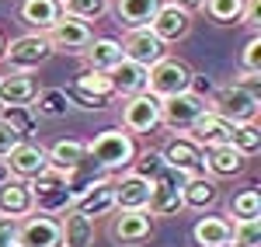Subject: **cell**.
I'll return each mask as SVG.
<instances>
[{
  "instance_id": "cell-1",
  "label": "cell",
  "mask_w": 261,
  "mask_h": 247,
  "mask_svg": "<svg viewBox=\"0 0 261 247\" xmlns=\"http://www.w3.org/2000/svg\"><path fill=\"white\" fill-rule=\"evenodd\" d=\"M136 153V140L125 129H101L87 143V164H98L101 171H125Z\"/></svg>"
},
{
  "instance_id": "cell-2",
  "label": "cell",
  "mask_w": 261,
  "mask_h": 247,
  "mask_svg": "<svg viewBox=\"0 0 261 247\" xmlns=\"http://www.w3.org/2000/svg\"><path fill=\"white\" fill-rule=\"evenodd\" d=\"M28 188H32L35 212H42V216H63L66 209H73L70 174H63V171H56V167H49V171H42L39 178H32Z\"/></svg>"
},
{
  "instance_id": "cell-3",
  "label": "cell",
  "mask_w": 261,
  "mask_h": 247,
  "mask_svg": "<svg viewBox=\"0 0 261 247\" xmlns=\"http://www.w3.org/2000/svg\"><path fill=\"white\" fill-rule=\"evenodd\" d=\"M209 112L220 115L223 122L230 125H244V122H258L261 112V98L247 94L237 84H226V87H216L213 98H209Z\"/></svg>"
},
{
  "instance_id": "cell-4",
  "label": "cell",
  "mask_w": 261,
  "mask_h": 247,
  "mask_svg": "<svg viewBox=\"0 0 261 247\" xmlns=\"http://www.w3.org/2000/svg\"><path fill=\"white\" fill-rule=\"evenodd\" d=\"M188 87H192V66L185 60H178V56H171V52L146 70V91H150L153 98H161V101L178 98Z\"/></svg>"
},
{
  "instance_id": "cell-5",
  "label": "cell",
  "mask_w": 261,
  "mask_h": 247,
  "mask_svg": "<svg viewBox=\"0 0 261 247\" xmlns=\"http://www.w3.org/2000/svg\"><path fill=\"white\" fill-rule=\"evenodd\" d=\"M49 56H53L49 39H45V35H35V32H28V35H18V39L4 42V56H0V63H7V70L32 73V70H39Z\"/></svg>"
},
{
  "instance_id": "cell-6",
  "label": "cell",
  "mask_w": 261,
  "mask_h": 247,
  "mask_svg": "<svg viewBox=\"0 0 261 247\" xmlns=\"http://www.w3.org/2000/svg\"><path fill=\"white\" fill-rule=\"evenodd\" d=\"M205 112H209V101L199 98V94H192V91H185V94H178V98L161 101V125L171 129L174 136H185Z\"/></svg>"
},
{
  "instance_id": "cell-7",
  "label": "cell",
  "mask_w": 261,
  "mask_h": 247,
  "mask_svg": "<svg viewBox=\"0 0 261 247\" xmlns=\"http://www.w3.org/2000/svg\"><path fill=\"white\" fill-rule=\"evenodd\" d=\"M129 136H150L161 129V98H153L150 91H143L136 98H125L122 108V125Z\"/></svg>"
},
{
  "instance_id": "cell-8",
  "label": "cell",
  "mask_w": 261,
  "mask_h": 247,
  "mask_svg": "<svg viewBox=\"0 0 261 247\" xmlns=\"http://www.w3.org/2000/svg\"><path fill=\"white\" fill-rule=\"evenodd\" d=\"M181 185H185V174L167 167L157 181H150V206H146V212L150 216H178L181 209H185Z\"/></svg>"
},
{
  "instance_id": "cell-9",
  "label": "cell",
  "mask_w": 261,
  "mask_h": 247,
  "mask_svg": "<svg viewBox=\"0 0 261 247\" xmlns=\"http://www.w3.org/2000/svg\"><path fill=\"white\" fill-rule=\"evenodd\" d=\"M4 164H7V171H11L14 181H32V178H39L42 171H49V157H45V146L42 143L21 140V143L4 157Z\"/></svg>"
},
{
  "instance_id": "cell-10",
  "label": "cell",
  "mask_w": 261,
  "mask_h": 247,
  "mask_svg": "<svg viewBox=\"0 0 261 247\" xmlns=\"http://www.w3.org/2000/svg\"><path fill=\"white\" fill-rule=\"evenodd\" d=\"M45 39H49V45H53V52L81 56L84 49L91 45L94 32H91L87 21H77V18H70V14H63V18L53 24V32H45Z\"/></svg>"
},
{
  "instance_id": "cell-11",
  "label": "cell",
  "mask_w": 261,
  "mask_h": 247,
  "mask_svg": "<svg viewBox=\"0 0 261 247\" xmlns=\"http://www.w3.org/2000/svg\"><path fill=\"white\" fill-rule=\"evenodd\" d=\"M122 56L129 63H136V66H143V70H150L153 63H161L167 56V45L150 28H129L125 39H122Z\"/></svg>"
},
{
  "instance_id": "cell-12",
  "label": "cell",
  "mask_w": 261,
  "mask_h": 247,
  "mask_svg": "<svg viewBox=\"0 0 261 247\" xmlns=\"http://www.w3.org/2000/svg\"><path fill=\"white\" fill-rule=\"evenodd\" d=\"M18 247H63V233H60V216H42L32 212L28 219L18 223Z\"/></svg>"
},
{
  "instance_id": "cell-13",
  "label": "cell",
  "mask_w": 261,
  "mask_h": 247,
  "mask_svg": "<svg viewBox=\"0 0 261 247\" xmlns=\"http://www.w3.org/2000/svg\"><path fill=\"white\" fill-rule=\"evenodd\" d=\"M108 237L115 240V247H136L153 237V219L146 209L143 212H119L108 227Z\"/></svg>"
},
{
  "instance_id": "cell-14",
  "label": "cell",
  "mask_w": 261,
  "mask_h": 247,
  "mask_svg": "<svg viewBox=\"0 0 261 247\" xmlns=\"http://www.w3.org/2000/svg\"><path fill=\"white\" fill-rule=\"evenodd\" d=\"M146 28H150L164 45H174V42H181L188 32H192V14L164 0L161 7H157V14H153V21H150Z\"/></svg>"
},
{
  "instance_id": "cell-15",
  "label": "cell",
  "mask_w": 261,
  "mask_h": 247,
  "mask_svg": "<svg viewBox=\"0 0 261 247\" xmlns=\"http://www.w3.org/2000/svg\"><path fill=\"white\" fill-rule=\"evenodd\" d=\"M164 164L171 167V171H178L185 178H192V174H202V146L192 143L188 136H171L161 150Z\"/></svg>"
},
{
  "instance_id": "cell-16",
  "label": "cell",
  "mask_w": 261,
  "mask_h": 247,
  "mask_svg": "<svg viewBox=\"0 0 261 247\" xmlns=\"http://www.w3.org/2000/svg\"><path fill=\"white\" fill-rule=\"evenodd\" d=\"M73 209H77L81 216H87V219H98V216L115 212V188H112V178L91 181V185L73 199Z\"/></svg>"
},
{
  "instance_id": "cell-17",
  "label": "cell",
  "mask_w": 261,
  "mask_h": 247,
  "mask_svg": "<svg viewBox=\"0 0 261 247\" xmlns=\"http://www.w3.org/2000/svg\"><path fill=\"white\" fill-rule=\"evenodd\" d=\"M112 188H115V209L119 212H143L150 206V181L140 178V174H133V171H125L122 178H115Z\"/></svg>"
},
{
  "instance_id": "cell-18",
  "label": "cell",
  "mask_w": 261,
  "mask_h": 247,
  "mask_svg": "<svg viewBox=\"0 0 261 247\" xmlns=\"http://www.w3.org/2000/svg\"><path fill=\"white\" fill-rule=\"evenodd\" d=\"M45 157H49V167H56L63 174H77L87 167V143L77 136H66V140H56L53 146H45Z\"/></svg>"
},
{
  "instance_id": "cell-19",
  "label": "cell",
  "mask_w": 261,
  "mask_h": 247,
  "mask_svg": "<svg viewBox=\"0 0 261 247\" xmlns=\"http://www.w3.org/2000/svg\"><path fill=\"white\" fill-rule=\"evenodd\" d=\"M244 167H247V157H241L230 143L202 150V174H209L213 181L216 178H237Z\"/></svg>"
},
{
  "instance_id": "cell-20",
  "label": "cell",
  "mask_w": 261,
  "mask_h": 247,
  "mask_svg": "<svg viewBox=\"0 0 261 247\" xmlns=\"http://www.w3.org/2000/svg\"><path fill=\"white\" fill-rule=\"evenodd\" d=\"M35 212V202H32V188L28 181H7V185H0V219H28Z\"/></svg>"
},
{
  "instance_id": "cell-21",
  "label": "cell",
  "mask_w": 261,
  "mask_h": 247,
  "mask_svg": "<svg viewBox=\"0 0 261 247\" xmlns=\"http://www.w3.org/2000/svg\"><path fill=\"white\" fill-rule=\"evenodd\" d=\"M18 18L35 32V35H45L53 32V24L63 18V4L60 0H21Z\"/></svg>"
},
{
  "instance_id": "cell-22",
  "label": "cell",
  "mask_w": 261,
  "mask_h": 247,
  "mask_svg": "<svg viewBox=\"0 0 261 247\" xmlns=\"http://www.w3.org/2000/svg\"><path fill=\"white\" fill-rule=\"evenodd\" d=\"M192 244L195 247H230L233 244V219H226V216H202L192 227Z\"/></svg>"
},
{
  "instance_id": "cell-23",
  "label": "cell",
  "mask_w": 261,
  "mask_h": 247,
  "mask_svg": "<svg viewBox=\"0 0 261 247\" xmlns=\"http://www.w3.org/2000/svg\"><path fill=\"white\" fill-rule=\"evenodd\" d=\"M185 136H188L192 143H199L202 150H209V146H226L230 140H233V125L223 122L220 115H213V112H205V115H202Z\"/></svg>"
},
{
  "instance_id": "cell-24",
  "label": "cell",
  "mask_w": 261,
  "mask_h": 247,
  "mask_svg": "<svg viewBox=\"0 0 261 247\" xmlns=\"http://www.w3.org/2000/svg\"><path fill=\"white\" fill-rule=\"evenodd\" d=\"M35 94H39V84H35L32 73H18V70L0 73V104H21V108H28Z\"/></svg>"
},
{
  "instance_id": "cell-25",
  "label": "cell",
  "mask_w": 261,
  "mask_h": 247,
  "mask_svg": "<svg viewBox=\"0 0 261 247\" xmlns=\"http://www.w3.org/2000/svg\"><path fill=\"white\" fill-rule=\"evenodd\" d=\"M84 63H87V70H94V73H112L115 66H119L125 56H122V42L119 39H91V45L81 52Z\"/></svg>"
},
{
  "instance_id": "cell-26",
  "label": "cell",
  "mask_w": 261,
  "mask_h": 247,
  "mask_svg": "<svg viewBox=\"0 0 261 247\" xmlns=\"http://www.w3.org/2000/svg\"><path fill=\"white\" fill-rule=\"evenodd\" d=\"M216 199H220V185H216L209 174H192V178H185V185H181V202H185V209L205 212Z\"/></svg>"
},
{
  "instance_id": "cell-27",
  "label": "cell",
  "mask_w": 261,
  "mask_h": 247,
  "mask_svg": "<svg viewBox=\"0 0 261 247\" xmlns=\"http://www.w3.org/2000/svg\"><path fill=\"white\" fill-rule=\"evenodd\" d=\"M63 247H94V219L81 216L77 209H66L60 216Z\"/></svg>"
},
{
  "instance_id": "cell-28",
  "label": "cell",
  "mask_w": 261,
  "mask_h": 247,
  "mask_svg": "<svg viewBox=\"0 0 261 247\" xmlns=\"http://www.w3.org/2000/svg\"><path fill=\"white\" fill-rule=\"evenodd\" d=\"M108 80H112V91H115V98H136L146 91V70L136 66V63L122 60L112 73H108Z\"/></svg>"
},
{
  "instance_id": "cell-29",
  "label": "cell",
  "mask_w": 261,
  "mask_h": 247,
  "mask_svg": "<svg viewBox=\"0 0 261 247\" xmlns=\"http://www.w3.org/2000/svg\"><path fill=\"white\" fill-rule=\"evenodd\" d=\"M161 4L164 0H115L112 11H115L119 24H125V28H146Z\"/></svg>"
},
{
  "instance_id": "cell-30",
  "label": "cell",
  "mask_w": 261,
  "mask_h": 247,
  "mask_svg": "<svg viewBox=\"0 0 261 247\" xmlns=\"http://www.w3.org/2000/svg\"><path fill=\"white\" fill-rule=\"evenodd\" d=\"M32 115H42V119H63L70 112V101L63 94V87H39V94L32 98Z\"/></svg>"
},
{
  "instance_id": "cell-31",
  "label": "cell",
  "mask_w": 261,
  "mask_h": 247,
  "mask_svg": "<svg viewBox=\"0 0 261 247\" xmlns=\"http://www.w3.org/2000/svg\"><path fill=\"white\" fill-rule=\"evenodd\" d=\"M0 122L14 129L21 140H35L39 132V119L32 115V108H21V104H0Z\"/></svg>"
},
{
  "instance_id": "cell-32",
  "label": "cell",
  "mask_w": 261,
  "mask_h": 247,
  "mask_svg": "<svg viewBox=\"0 0 261 247\" xmlns=\"http://www.w3.org/2000/svg\"><path fill=\"white\" fill-rule=\"evenodd\" d=\"M230 216H233V223H237V219H258L261 216L258 188H241V191L230 199Z\"/></svg>"
},
{
  "instance_id": "cell-33",
  "label": "cell",
  "mask_w": 261,
  "mask_h": 247,
  "mask_svg": "<svg viewBox=\"0 0 261 247\" xmlns=\"http://www.w3.org/2000/svg\"><path fill=\"white\" fill-rule=\"evenodd\" d=\"M216 24H241L244 18V0H205L202 7Z\"/></svg>"
},
{
  "instance_id": "cell-34",
  "label": "cell",
  "mask_w": 261,
  "mask_h": 247,
  "mask_svg": "<svg viewBox=\"0 0 261 247\" xmlns=\"http://www.w3.org/2000/svg\"><path fill=\"white\" fill-rule=\"evenodd\" d=\"M230 146L241 153V157H254L261 150V129L258 122H244V125H233V140Z\"/></svg>"
},
{
  "instance_id": "cell-35",
  "label": "cell",
  "mask_w": 261,
  "mask_h": 247,
  "mask_svg": "<svg viewBox=\"0 0 261 247\" xmlns=\"http://www.w3.org/2000/svg\"><path fill=\"white\" fill-rule=\"evenodd\" d=\"M129 171H133V174H140V178H146V181H157L164 171H167V164H164L161 150H143V153L133 157Z\"/></svg>"
},
{
  "instance_id": "cell-36",
  "label": "cell",
  "mask_w": 261,
  "mask_h": 247,
  "mask_svg": "<svg viewBox=\"0 0 261 247\" xmlns=\"http://www.w3.org/2000/svg\"><path fill=\"white\" fill-rule=\"evenodd\" d=\"M63 14L91 24V21H98L101 14H108V0H66V4H63Z\"/></svg>"
},
{
  "instance_id": "cell-37",
  "label": "cell",
  "mask_w": 261,
  "mask_h": 247,
  "mask_svg": "<svg viewBox=\"0 0 261 247\" xmlns=\"http://www.w3.org/2000/svg\"><path fill=\"white\" fill-rule=\"evenodd\" d=\"M233 247H261V216L233 223Z\"/></svg>"
},
{
  "instance_id": "cell-38",
  "label": "cell",
  "mask_w": 261,
  "mask_h": 247,
  "mask_svg": "<svg viewBox=\"0 0 261 247\" xmlns=\"http://www.w3.org/2000/svg\"><path fill=\"white\" fill-rule=\"evenodd\" d=\"M63 94H66V101H70V108L77 104V108H84V112H101L105 108V98H98V94H91V91H84V87H77V84H66L63 87Z\"/></svg>"
},
{
  "instance_id": "cell-39",
  "label": "cell",
  "mask_w": 261,
  "mask_h": 247,
  "mask_svg": "<svg viewBox=\"0 0 261 247\" xmlns=\"http://www.w3.org/2000/svg\"><path fill=\"white\" fill-rule=\"evenodd\" d=\"M77 87H84V91H91V94H98V98H115V91H112V80H108V73H94V70H84L81 77H77Z\"/></svg>"
},
{
  "instance_id": "cell-40",
  "label": "cell",
  "mask_w": 261,
  "mask_h": 247,
  "mask_svg": "<svg viewBox=\"0 0 261 247\" xmlns=\"http://www.w3.org/2000/svg\"><path fill=\"white\" fill-rule=\"evenodd\" d=\"M241 70H254V73H261V35H258V32L247 39V45H244Z\"/></svg>"
},
{
  "instance_id": "cell-41",
  "label": "cell",
  "mask_w": 261,
  "mask_h": 247,
  "mask_svg": "<svg viewBox=\"0 0 261 247\" xmlns=\"http://www.w3.org/2000/svg\"><path fill=\"white\" fill-rule=\"evenodd\" d=\"M233 84H237V87H244L247 94H254V98H261V73H254V70H241Z\"/></svg>"
},
{
  "instance_id": "cell-42",
  "label": "cell",
  "mask_w": 261,
  "mask_h": 247,
  "mask_svg": "<svg viewBox=\"0 0 261 247\" xmlns=\"http://www.w3.org/2000/svg\"><path fill=\"white\" fill-rule=\"evenodd\" d=\"M241 24H247V28H261V0H244Z\"/></svg>"
},
{
  "instance_id": "cell-43",
  "label": "cell",
  "mask_w": 261,
  "mask_h": 247,
  "mask_svg": "<svg viewBox=\"0 0 261 247\" xmlns=\"http://www.w3.org/2000/svg\"><path fill=\"white\" fill-rule=\"evenodd\" d=\"M18 143H21V136L14 132V129H7V125L0 122V160H4V157H7Z\"/></svg>"
},
{
  "instance_id": "cell-44",
  "label": "cell",
  "mask_w": 261,
  "mask_h": 247,
  "mask_svg": "<svg viewBox=\"0 0 261 247\" xmlns=\"http://www.w3.org/2000/svg\"><path fill=\"white\" fill-rule=\"evenodd\" d=\"M18 237V223L14 219H0V244H14Z\"/></svg>"
},
{
  "instance_id": "cell-45",
  "label": "cell",
  "mask_w": 261,
  "mask_h": 247,
  "mask_svg": "<svg viewBox=\"0 0 261 247\" xmlns=\"http://www.w3.org/2000/svg\"><path fill=\"white\" fill-rule=\"evenodd\" d=\"M167 4H174V7L188 11V14H192V11H202V7H205V0H167Z\"/></svg>"
},
{
  "instance_id": "cell-46",
  "label": "cell",
  "mask_w": 261,
  "mask_h": 247,
  "mask_svg": "<svg viewBox=\"0 0 261 247\" xmlns=\"http://www.w3.org/2000/svg\"><path fill=\"white\" fill-rule=\"evenodd\" d=\"M7 181H11V171H7V164L0 160V185H7Z\"/></svg>"
},
{
  "instance_id": "cell-47",
  "label": "cell",
  "mask_w": 261,
  "mask_h": 247,
  "mask_svg": "<svg viewBox=\"0 0 261 247\" xmlns=\"http://www.w3.org/2000/svg\"><path fill=\"white\" fill-rule=\"evenodd\" d=\"M0 56H4V35H0Z\"/></svg>"
},
{
  "instance_id": "cell-48",
  "label": "cell",
  "mask_w": 261,
  "mask_h": 247,
  "mask_svg": "<svg viewBox=\"0 0 261 247\" xmlns=\"http://www.w3.org/2000/svg\"><path fill=\"white\" fill-rule=\"evenodd\" d=\"M0 247H18V244H0Z\"/></svg>"
},
{
  "instance_id": "cell-49",
  "label": "cell",
  "mask_w": 261,
  "mask_h": 247,
  "mask_svg": "<svg viewBox=\"0 0 261 247\" xmlns=\"http://www.w3.org/2000/svg\"><path fill=\"white\" fill-rule=\"evenodd\" d=\"M60 4H66V0H60Z\"/></svg>"
},
{
  "instance_id": "cell-50",
  "label": "cell",
  "mask_w": 261,
  "mask_h": 247,
  "mask_svg": "<svg viewBox=\"0 0 261 247\" xmlns=\"http://www.w3.org/2000/svg\"><path fill=\"white\" fill-rule=\"evenodd\" d=\"M230 247H233V244H230Z\"/></svg>"
}]
</instances>
